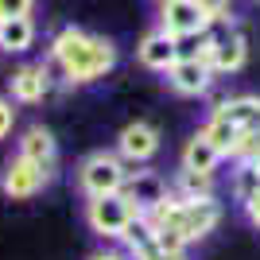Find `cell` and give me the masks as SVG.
<instances>
[{
    "instance_id": "1",
    "label": "cell",
    "mask_w": 260,
    "mask_h": 260,
    "mask_svg": "<svg viewBox=\"0 0 260 260\" xmlns=\"http://www.w3.org/2000/svg\"><path fill=\"white\" fill-rule=\"evenodd\" d=\"M47 66H54L62 74L66 86H93L105 74H113L117 66V47L105 35L82 31L74 23L58 27L51 39V54H47Z\"/></svg>"
},
{
    "instance_id": "2",
    "label": "cell",
    "mask_w": 260,
    "mask_h": 260,
    "mask_svg": "<svg viewBox=\"0 0 260 260\" xmlns=\"http://www.w3.org/2000/svg\"><path fill=\"white\" fill-rule=\"evenodd\" d=\"M155 229V241L159 249L167 252H186V245L194 241H206L217 225H221V202L217 198H167L163 206H155L152 214H144Z\"/></svg>"
},
{
    "instance_id": "3",
    "label": "cell",
    "mask_w": 260,
    "mask_h": 260,
    "mask_svg": "<svg viewBox=\"0 0 260 260\" xmlns=\"http://www.w3.org/2000/svg\"><path fill=\"white\" fill-rule=\"evenodd\" d=\"M132 167L120 159L117 152H89L86 159L78 163V190L86 198H101V194H120L128 183Z\"/></svg>"
},
{
    "instance_id": "4",
    "label": "cell",
    "mask_w": 260,
    "mask_h": 260,
    "mask_svg": "<svg viewBox=\"0 0 260 260\" xmlns=\"http://www.w3.org/2000/svg\"><path fill=\"white\" fill-rule=\"evenodd\" d=\"M136 206H132L124 194H101V198H86V225L93 237L101 241H120L124 229L136 221Z\"/></svg>"
},
{
    "instance_id": "5",
    "label": "cell",
    "mask_w": 260,
    "mask_h": 260,
    "mask_svg": "<svg viewBox=\"0 0 260 260\" xmlns=\"http://www.w3.org/2000/svg\"><path fill=\"white\" fill-rule=\"evenodd\" d=\"M159 148H163V132L155 128L152 120H132V124H124L117 132V148L113 152L136 171V167H148L159 155Z\"/></svg>"
},
{
    "instance_id": "6",
    "label": "cell",
    "mask_w": 260,
    "mask_h": 260,
    "mask_svg": "<svg viewBox=\"0 0 260 260\" xmlns=\"http://www.w3.org/2000/svg\"><path fill=\"white\" fill-rule=\"evenodd\" d=\"M54 179V171H47V167H39V163L23 159V155H12L8 163H4V171H0V190L12 198V202H27V198H35L39 190H47V183Z\"/></svg>"
},
{
    "instance_id": "7",
    "label": "cell",
    "mask_w": 260,
    "mask_h": 260,
    "mask_svg": "<svg viewBox=\"0 0 260 260\" xmlns=\"http://www.w3.org/2000/svg\"><path fill=\"white\" fill-rule=\"evenodd\" d=\"M245 62H249V27H241V23H217L210 70L214 74H237Z\"/></svg>"
},
{
    "instance_id": "8",
    "label": "cell",
    "mask_w": 260,
    "mask_h": 260,
    "mask_svg": "<svg viewBox=\"0 0 260 260\" xmlns=\"http://www.w3.org/2000/svg\"><path fill=\"white\" fill-rule=\"evenodd\" d=\"M120 194L136 206V214H152L155 206H163V202L171 198V183H167L159 171L140 167V171L128 175V183H124V190H120Z\"/></svg>"
},
{
    "instance_id": "9",
    "label": "cell",
    "mask_w": 260,
    "mask_h": 260,
    "mask_svg": "<svg viewBox=\"0 0 260 260\" xmlns=\"http://www.w3.org/2000/svg\"><path fill=\"white\" fill-rule=\"evenodd\" d=\"M159 27L171 39H190V35H202L210 31V20L202 16V8H198L194 0H175V4H163L159 8Z\"/></svg>"
},
{
    "instance_id": "10",
    "label": "cell",
    "mask_w": 260,
    "mask_h": 260,
    "mask_svg": "<svg viewBox=\"0 0 260 260\" xmlns=\"http://www.w3.org/2000/svg\"><path fill=\"white\" fill-rule=\"evenodd\" d=\"M51 93V66L47 62H27L20 70H12L8 78V98L16 105H39Z\"/></svg>"
},
{
    "instance_id": "11",
    "label": "cell",
    "mask_w": 260,
    "mask_h": 260,
    "mask_svg": "<svg viewBox=\"0 0 260 260\" xmlns=\"http://www.w3.org/2000/svg\"><path fill=\"white\" fill-rule=\"evenodd\" d=\"M167 86L179 93V98H202L214 86V70L198 58H179V62L167 70Z\"/></svg>"
},
{
    "instance_id": "12",
    "label": "cell",
    "mask_w": 260,
    "mask_h": 260,
    "mask_svg": "<svg viewBox=\"0 0 260 260\" xmlns=\"http://www.w3.org/2000/svg\"><path fill=\"white\" fill-rule=\"evenodd\" d=\"M136 58H140V66H148V70L167 74V70L179 62V39H171L163 27H152V31L140 39V47H136Z\"/></svg>"
},
{
    "instance_id": "13",
    "label": "cell",
    "mask_w": 260,
    "mask_h": 260,
    "mask_svg": "<svg viewBox=\"0 0 260 260\" xmlns=\"http://www.w3.org/2000/svg\"><path fill=\"white\" fill-rule=\"evenodd\" d=\"M16 155H23V159H31V163H39V167H47V171H54V167H58V140H54L51 128L31 124V128L20 136V144H16Z\"/></svg>"
},
{
    "instance_id": "14",
    "label": "cell",
    "mask_w": 260,
    "mask_h": 260,
    "mask_svg": "<svg viewBox=\"0 0 260 260\" xmlns=\"http://www.w3.org/2000/svg\"><path fill=\"white\" fill-rule=\"evenodd\" d=\"M210 113H214V117H221V120H229V124H237L245 136L260 128V98H252V93H241V98L217 101Z\"/></svg>"
},
{
    "instance_id": "15",
    "label": "cell",
    "mask_w": 260,
    "mask_h": 260,
    "mask_svg": "<svg viewBox=\"0 0 260 260\" xmlns=\"http://www.w3.org/2000/svg\"><path fill=\"white\" fill-rule=\"evenodd\" d=\"M221 163H225L221 152H217L202 132H194V136L183 144V155H179V167H183V171H198V175H217Z\"/></svg>"
},
{
    "instance_id": "16",
    "label": "cell",
    "mask_w": 260,
    "mask_h": 260,
    "mask_svg": "<svg viewBox=\"0 0 260 260\" xmlns=\"http://www.w3.org/2000/svg\"><path fill=\"white\" fill-rule=\"evenodd\" d=\"M198 132H202V136L214 144L217 152H221V159H237V155H241L245 132H241L237 124H229V120H221V117H214V113H210V120H206Z\"/></svg>"
},
{
    "instance_id": "17",
    "label": "cell",
    "mask_w": 260,
    "mask_h": 260,
    "mask_svg": "<svg viewBox=\"0 0 260 260\" xmlns=\"http://www.w3.org/2000/svg\"><path fill=\"white\" fill-rule=\"evenodd\" d=\"M35 47V20L31 16H16V20H4V31H0V51L4 54H23Z\"/></svg>"
},
{
    "instance_id": "18",
    "label": "cell",
    "mask_w": 260,
    "mask_h": 260,
    "mask_svg": "<svg viewBox=\"0 0 260 260\" xmlns=\"http://www.w3.org/2000/svg\"><path fill=\"white\" fill-rule=\"evenodd\" d=\"M233 175H229V194L237 206H245L252 194L260 190V159H233Z\"/></svg>"
},
{
    "instance_id": "19",
    "label": "cell",
    "mask_w": 260,
    "mask_h": 260,
    "mask_svg": "<svg viewBox=\"0 0 260 260\" xmlns=\"http://www.w3.org/2000/svg\"><path fill=\"white\" fill-rule=\"evenodd\" d=\"M171 194L175 198H186V202H194V198H214V175H198V171H183L171 179Z\"/></svg>"
},
{
    "instance_id": "20",
    "label": "cell",
    "mask_w": 260,
    "mask_h": 260,
    "mask_svg": "<svg viewBox=\"0 0 260 260\" xmlns=\"http://www.w3.org/2000/svg\"><path fill=\"white\" fill-rule=\"evenodd\" d=\"M120 245H124V252H128L132 260H140L144 252L159 249V241H155V229H152V221H148V217H136V221H132L128 229H124Z\"/></svg>"
},
{
    "instance_id": "21",
    "label": "cell",
    "mask_w": 260,
    "mask_h": 260,
    "mask_svg": "<svg viewBox=\"0 0 260 260\" xmlns=\"http://www.w3.org/2000/svg\"><path fill=\"white\" fill-rule=\"evenodd\" d=\"M198 8H202V16L210 20V27H217V23H233V0H194Z\"/></svg>"
},
{
    "instance_id": "22",
    "label": "cell",
    "mask_w": 260,
    "mask_h": 260,
    "mask_svg": "<svg viewBox=\"0 0 260 260\" xmlns=\"http://www.w3.org/2000/svg\"><path fill=\"white\" fill-rule=\"evenodd\" d=\"M12 128H16V101L0 93V140H8Z\"/></svg>"
},
{
    "instance_id": "23",
    "label": "cell",
    "mask_w": 260,
    "mask_h": 260,
    "mask_svg": "<svg viewBox=\"0 0 260 260\" xmlns=\"http://www.w3.org/2000/svg\"><path fill=\"white\" fill-rule=\"evenodd\" d=\"M35 0H0V16L4 20H16V16H31Z\"/></svg>"
},
{
    "instance_id": "24",
    "label": "cell",
    "mask_w": 260,
    "mask_h": 260,
    "mask_svg": "<svg viewBox=\"0 0 260 260\" xmlns=\"http://www.w3.org/2000/svg\"><path fill=\"white\" fill-rule=\"evenodd\" d=\"M241 210H245V217H249V225H252V229H260V190H256V194H252Z\"/></svg>"
},
{
    "instance_id": "25",
    "label": "cell",
    "mask_w": 260,
    "mask_h": 260,
    "mask_svg": "<svg viewBox=\"0 0 260 260\" xmlns=\"http://www.w3.org/2000/svg\"><path fill=\"white\" fill-rule=\"evenodd\" d=\"M86 260H132V256H128V252H124V249H109V245H105V249L89 252Z\"/></svg>"
},
{
    "instance_id": "26",
    "label": "cell",
    "mask_w": 260,
    "mask_h": 260,
    "mask_svg": "<svg viewBox=\"0 0 260 260\" xmlns=\"http://www.w3.org/2000/svg\"><path fill=\"white\" fill-rule=\"evenodd\" d=\"M140 260H186V252H167V249H152V252H144Z\"/></svg>"
},
{
    "instance_id": "27",
    "label": "cell",
    "mask_w": 260,
    "mask_h": 260,
    "mask_svg": "<svg viewBox=\"0 0 260 260\" xmlns=\"http://www.w3.org/2000/svg\"><path fill=\"white\" fill-rule=\"evenodd\" d=\"M155 4H159V8H163V4H175V0H155Z\"/></svg>"
},
{
    "instance_id": "28",
    "label": "cell",
    "mask_w": 260,
    "mask_h": 260,
    "mask_svg": "<svg viewBox=\"0 0 260 260\" xmlns=\"http://www.w3.org/2000/svg\"><path fill=\"white\" fill-rule=\"evenodd\" d=\"M0 31H4V16H0Z\"/></svg>"
},
{
    "instance_id": "29",
    "label": "cell",
    "mask_w": 260,
    "mask_h": 260,
    "mask_svg": "<svg viewBox=\"0 0 260 260\" xmlns=\"http://www.w3.org/2000/svg\"><path fill=\"white\" fill-rule=\"evenodd\" d=\"M256 4H260V0H256Z\"/></svg>"
}]
</instances>
